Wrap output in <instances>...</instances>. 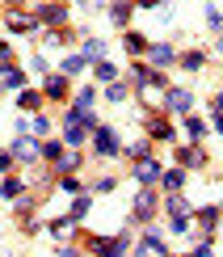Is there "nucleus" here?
I'll return each mask as SVG.
<instances>
[{"mask_svg": "<svg viewBox=\"0 0 223 257\" xmlns=\"http://www.w3.org/2000/svg\"><path fill=\"white\" fill-rule=\"evenodd\" d=\"M152 59L156 63H168V59H173V51H168V47H152Z\"/></svg>", "mask_w": 223, "mask_h": 257, "instance_id": "nucleus-17", "label": "nucleus"}, {"mask_svg": "<svg viewBox=\"0 0 223 257\" xmlns=\"http://www.w3.org/2000/svg\"><path fill=\"white\" fill-rule=\"evenodd\" d=\"M135 177H139V181H143V186H152V181H156V177H160V165H152V160H143V165H139V169H135Z\"/></svg>", "mask_w": 223, "mask_h": 257, "instance_id": "nucleus-5", "label": "nucleus"}, {"mask_svg": "<svg viewBox=\"0 0 223 257\" xmlns=\"http://www.w3.org/2000/svg\"><path fill=\"white\" fill-rule=\"evenodd\" d=\"M215 110H219V114H223V93H219V97H215Z\"/></svg>", "mask_w": 223, "mask_h": 257, "instance_id": "nucleus-24", "label": "nucleus"}, {"mask_svg": "<svg viewBox=\"0 0 223 257\" xmlns=\"http://www.w3.org/2000/svg\"><path fill=\"white\" fill-rule=\"evenodd\" d=\"M126 47H131V51H143L147 42H143V34H126Z\"/></svg>", "mask_w": 223, "mask_h": 257, "instance_id": "nucleus-18", "label": "nucleus"}, {"mask_svg": "<svg viewBox=\"0 0 223 257\" xmlns=\"http://www.w3.org/2000/svg\"><path fill=\"white\" fill-rule=\"evenodd\" d=\"M63 89H68V84H63V76H51V80H47V93H51V97H59Z\"/></svg>", "mask_w": 223, "mask_h": 257, "instance_id": "nucleus-15", "label": "nucleus"}, {"mask_svg": "<svg viewBox=\"0 0 223 257\" xmlns=\"http://www.w3.org/2000/svg\"><path fill=\"white\" fill-rule=\"evenodd\" d=\"M84 211H89V198H76V207H72V219H80Z\"/></svg>", "mask_w": 223, "mask_h": 257, "instance_id": "nucleus-20", "label": "nucleus"}, {"mask_svg": "<svg viewBox=\"0 0 223 257\" xmlns=\"http://www.w3.org/2000/svg\"><path fill=\"white\" fill-rule=\"evenodd\" d=\"M59 257H80V253L76 249H59Z\"/></svg>", "mask_w": 223, "mask_h": 257, "instance_id": "nucleus-23", "label": "nucleus"}, {"mask_svg": "<svg viewBox=\"0 0 223 257\" xmlns=\"http://www.w3.org/2000/svg\"><path fill=\"white\" fill-rule=\"evenodd\" d=\"M181 160L185 165H202V152H198V148H181Z\"/></svg>", "mask_w": 223, "mask_h": 257, "instance_id": "nucleus-13", "label": "nucleus"}, {"mask_svg": "<svg viewBox=\"0 0 223 257\" xmlns=\"http://www.w3.org/2000/svg\"><path fill=\"white\" fill-rule=\"evenodd\" d=\"M89 55H93V59H101V55H105V47H101L97 38H93V42H84V59H89Z\"/></svg>", "mask_w": 223, "mask_h": 257, "instance_id": "nucleus-12", "label": "nucleus"}, {"mask_svg": "<svg viewBox=\"0 0 223 257\" xmlns=\"http://www.w3.org/2000/svg\"><path fill=\"white\" fill-rule=\"evenodd\" d=\"M131 17V5H114V21H126Z\"/></svg>", "mask_w": 223, "mask_h": 257, "instance_id": "nucleus-21", "label": "nucleus"}, {"mask_svg": "<svg viewBox=\"0 0 223 257\" xmlns=\"http://www.w3.org/2000/svg\"><path fill=\"white\" fill-rule=\"evenodd\" d=\"M63 72H68V76H76V72H84V55H72L68 63H63Z\"/></svg>", "mask_w": 223, "mask_h": 257, "instance_id": "nucleus-11", "label": "nucleus"}, {"mask_svg": "<svg viewBox=\"0 0 223 257\" xmlns=\"http://www.w3.org/2000/svg\"><path fill=\"white\" fill-rule=\"evenodd\" d=\"M21 80L26 76H21L17 68H0V89H21Z\"/></svg>", "mask_w": 223, "mask_h": 257, "instance_id": "nucleus-6", "label": "nucleus"}, {"mask_svg": "<svg viewBox=\"0 0 223 257\" xmlns=\"http://www.w3.org/2000/svg\"><path fill=\"white\" fill-rule=\"evenodd\" d=\"M34 152H38V148H34V139H26V135H21L17 144H13V156H21V160H34Z\"/></svg>", "mask_w": 223, "mask_h": 257, "instance_id": "nucleus-8", "label": "nucleus"}, {"mask_svg": "<svg viewBox=\"0 0 223 257\" xmlns=\"http://www.w3.org/2000/svg\"><path fill=\"white\" fill-rule=\"evenodd\" d=\"M139 257H164V240L156 236V232H152V236H143L139 240Z\"/></svg>", "mask_w": 223, "mask_h": 257, "instance_id": "nucleus-4", "label": "nucleus"}, {"mask_svg": "<svg viewBox=\"0 0 223 257\" xmlns=\"http://www.w3.org/2000/svg\"><path fill=\"white\" fill-rule=\"evenodd\" d=\"M185 131H189V139H198V135H202V122H198V118H189V122H185Z\"/></svg>", "mask_w": 223, "mask_h": 257, "instance_id": "nucleus-19", "label": "nucleus"}, {"mask_svg": "<svg viewBox=\"0 0 223 257\" xmlns=\"http://www.w3.org/2000/svg\"><path fill=\"white\" fill-rule=\"evenodd\" d=\"M93 72H97V80H114V76H118V68H114V63H105V59H101Z\"/></svg>", "mask_w": 223, "mask_h": 257, "instance_id": "nucleus-9", "label": "nucleus"}, {"mask_svg": "<svg viewBox=\"0 0 223 257\" xmlns=\"http://www.w3.org/2000/svg\"><path fill=\"white\" fill-rule=\"evenodd\" d=\"M152 207H156V194H152V190H143V194H139V202H135V215H139V219H147V215H152Z\"/></svg>", "mask_w": 223, "mask_h": 257, "instance_id": "nucleus-7", "label": "nucleus"}, {"mask_svg": "<svg viewBox=\"0 0 223 257\" xmlns=\"http://www.w3.org/2000/svg\"><path fill=\"white\" fill-rule=\"evenodd\" d=\"M189 105H194V97H189L185 89H168V110H177V114H189Z\"/></svg>", "mask_w": 223, "mask_h": 257, "instance_id": "nucleus-3", "label": "nucleus"}, {"mask_svg": "<svg viewBox=\"0 0 223 257\" xmlns=\"http://www.w3.org/2000/svg\"><path fill=\"white\" fill-rule=\"evenodd\" d=\"M9 165H13V156H9V152H0V169H9Z\"/></svg>", "mask_w": 223, "mask_h": 257, "instance_id": "nucleus-22", "label": "nucleus"}, {"mask_svg": "<svg viewBox=\"0 0 223 257\" xmlns=\"http://www.w3.org/2000/svg\"><path fill=\"white\" fill-rule=\"evenodd\" d=\"M181 181H185V173H181V169H173V173H164V186H168V190H181Z\"/></svg>", "mask_w": 223, "mask_h": 257, "instance_id": "nucleus-10", "label": "nucleus"}, {"mask_svg": "<svg viewBox=\"0 0 223 257\" xmlns=\"http://www.w3.org/2000/svg\"><path fill=\"white\" fill-rule=\"evenodd\" d=\"M89 122H93V118H84V114L72 110V114H68V144H80L84 131H89Z\"/></svg>", "mask_w": 223, "mask_h": 257, "instance_id": "nucleus-2", "label": "nucleus"}, {"mask_svg": "<svg viewBox=\"0 0 223 257\" xmlns=\"http://www.w3.org/2000/svg\"><path fill=\"white\" fill-rule=\"evenodd\" d=\"M9 26H13V30H30V26H34V17H21V13H13V17H9Z\"/></svg>", "mask_w": 223, "mask_h": 257, "instance_id": "nucleus-14", "label": "nucleus"}, {"mask_svg": "<svg viewBox=\"0 0 223 257\" xmlns=\"http://www.w3.org/2000/svg\"><path fill=\"white\" fill-rule=\"evenodd\" d=\"M17 194H21V181L9 177V181H5V198H17Z\"/></svg>", "mask_w": 223, "mask_h": 257, "instance_id": "nucleus-16", "label": "nucleus"}, {"mask_svg": "<svg viewBox=\"0 0 223 257\" xmlns=\"http://www.w3.org/2000/svg\"><path fill=\"white\" fill-rule=\"evenodd\" d=\"M215 126H219V135H223V114H219V118H215Z\"/></svg>", "mask_w": 223, "mask_h": 257, "instance_id": "nucleus-25", "label": "nucleus"}, {"mask_svg": "<svg viewBox=\"0 0 223 257\" xmlns=\"http://www.w3.org/2000/svg\"><path fill=\"white\" fill-rule=\"evenodd\" d=\"M97 152H101V156H118V152H122L118 135H114L110 126H101V131H97Z\"/></svg>", "mask_w": 223, "mask_h": 257, "instance_id": "nucleus-1", "label": "nucleus"}]
</instances>
